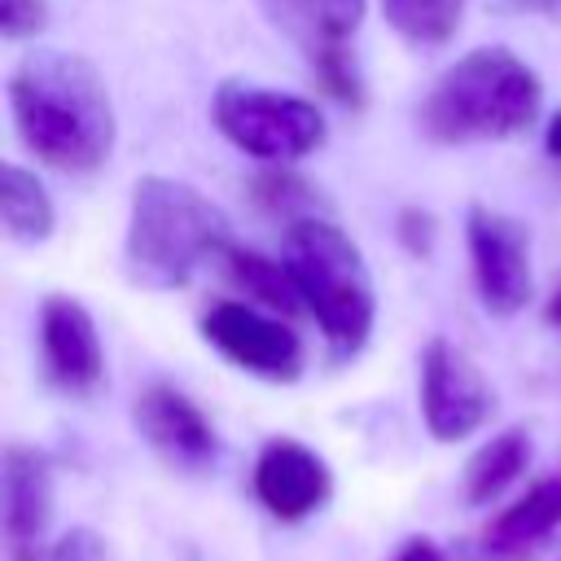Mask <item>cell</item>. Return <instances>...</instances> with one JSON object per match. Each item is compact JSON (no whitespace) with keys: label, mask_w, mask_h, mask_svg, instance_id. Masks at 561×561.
Masks as SVG:
<instances>
[{"label":"cell","mask_w":561,"mask_h":561,"mask_svg":"<svg viewBox=\"0 0 561 561\" xmlns=\"http://www.w3.org/2000/svg\"><path fill=\"white\" fill-rule=\"evenodd\" d=\"M9 114L35 162L66 175L105 167L118 140L105 75L66 48H31L9 70Z\"/></svg>","instance_id":"6da1fadb"},{"label":"cell","mask_w":561,"mask_h":561,"mask_svg":"<svg viewBox=\"0 0 561 561\" xmlns=\"http://www.w3.org/2000/svg\"><path fill=\"white\" fill-rule=\"evenodd\" d=\"M543 83L513 48H473L456 57L416 105V127L434 145L517 140L539 123Z\"/></svg>","instance_id":"7a4b0ae2"},{"label":"cell","mask_w":561,"mask_h":561,"mask_svg":"<svg viewBox=\"0 0 561 561\" xmlns=\"http://www.w3.org/2000/svg\"><path fill=\"white\" fill-rule=\"evenodd\" d=\"M232 245L228 215L188 180L140 175L127 206L123 267L140 289H180Z\"/></svg>","instance_id":"3957f363"},{"label":"cell","mask_w":561,"mask_h":561,"mask_svg":"<svg viewBox=\"0 0 561 561\" xmlns=\"http://www.w3.org/2000/svg\"><path fill=\"white\" fill-rule=\"evenodd\" d=\"M280 259L302 294V307L320 324L333 359H355L377 324V289L364 250L320 210L285 224Z\"/></svg>","instance_id":"277c9868"},{"label":"cell","mask_w":561,"mask_h":561,"mask_svg":"<svg viewBox=\"0 0 561 561\" xmlns=\"http://www.w3.org/2000/svg\"><path fill=\"white\" fill-rule=\"evenodd\" d=\"M210 123L228 145H237L245 158L267 167H289L316 153L329 136V123L316 101L276 92L263 83H241V79H228L215 88Z\"/></svg>","instance_id":"5b68a950"},{"label":"cell","mask_w":561,"mask_h":561,"mask_svg":"<svg viewBox=\"0 0 561 561\" xmlns=\"http://www.w3.org/2000/svg\"><path fill=\"white\" fill-rule=\"evenodd\" d=\"M197 329L206 346H215L228 364H237L259 381L289 386L307 368V346L294 333V324L280 320V311H267L241 298H219L202 311Z\"/></svg>","instance_id":"8992f818"},{"label":"cell","mask_w":561,"mask_h":561,"mask_svg":"<svg viewBox=\"0 0 561 561\" xmlns=\"http://www.w3.org/2000/svg\"><path fill=\"white\" fill-rule=\"evenodd\" d=\"M465 245H469V272H473L478 302L491 316H517L535 294L530 228L517 215H504L491 206H469Z\"/></svg>","instance_id":"52a82bcc"},{"label":"cell","mask_w":561,"mask_h":561,"mask_svg":"<svg viewBox=\"0 0 561 561\" xmlns=\"http://www.w3.org/2000/svg\"><path fill=\"white\" fill-rule=\"evenodd\" d=\"M421 421L434 443H465L491 421V386L478 364L447 337H430L421 351Z\"/></svg>","instance_id":"ba28073f"},{"label":"cell","mask_w":561,"mask_h":561,"mask_svg":"<svg viewBox=\"0 0 561 561\" xmlns=\"http://www.w3.org/2000/svg\"><path fill=\"white\" fill-rule=\"evenodd\" d=\"M39 364L44 377L70 399H92L105 386L101 329L79 298L48 294L39 302Z\"/></svg>","instance_id":"9c48e42d"},{"label":"cell","mask_w":561,"mask_h":561,"mask_svg":"<svg viewBox=\"0 0 561 561\" xmlns=\"http://www.w3.org/2000/svg\"><path fill=\"white\" fill-rule=\"evenodd\" d=\"M131 425L145 438V447L175 473H206L219 456V434L210 416L167 381H153L136 394Z\"/></svg>","instance_id":"30bf717a"},{"label":"cell","mask_w":561,"mask_h":561,"mask_svg":"<svg viewBox=\"0 0 561 561\" xmlns=\"http://www.w3.org/2000/svg\"><path fill=\"white\" fill-rule=\"evenodd\" d=\"M254 500L276 522H302L320 513L333 495V473L320 451L298 438H267L254 460Z\"/></svg>","instance_id":"8fae6325"},{"label":"cell","mask_w":561,"mask_h":561,"mask_svg":"<svg viewBox=\"0 0 561 561\" xmlns=\"http://www.w3.org/2000/svg\"><path fill=\"white\" fill-rule=\"evenodd\" d=\"M53 465L44 451L9 443L4 447V465H0V522H4V539L9 548H31L44 543V530L53 522Z\"/></svg>","instance_id":"7c38bea8"},{"label":"cell","mask_w":561,"mask_h":561,"mask_svg":"<svg viewBox=\"0 0 561 561\" xmlns=\"http://www.w3.org/2000/svg\"><path fill=\"white\" fill-rule=\"evenodd\" d=\"M263 18L307 53V61L346 48L364 22L368 0H259Z\"/></svg>","instance_id":"4fadbf2b"},{"label":"cell","mask_w":561,"mask_h":561,"mask_svg":"<svg viewBox=\"0 0 561 561\" xmlns=\"http://www.w3.org/2000/svg\"><path fill=\"white\" fill-rule=\"evenodd\" d=\"M557 526H561V478H543L486 526V552L500 557L526 552L530 543L548 539Z\"/></svg>","instance_id":"5bb4252c"},{"label":"cell","mask_w":561,"mask_h":561,"mask_svg":"<svg viewBox=\"0 0 561 561\" xmlns=\"http://www.w3.org/2000/svg\"><path fill=\"white\" fill-rule=\"evenodd\" d=\"M0 224H4V237L18 245H39L57 228V206L48 188L39 184L35 171L18 162L0 167Z\"/></svg>","instance_id":"9a60e30c"},{"label":"cell","mask_w":561,"mask_h":561,"mask_svg":"<svg viewBox=\"0 0 561 561\" xmlns=\"http://www.w3.org/2000/svg\"><path fill=\"white\" fill-rule=\"evenodd\" d=\"M530 469V434L522 425H508L500 430L495 438H486L473 460L465 465V500L473 508H486L495 504L522 473Z\"/></svg>","instance_id":"2e32d148"},{"label":"cell","mask_w":561,"mask_h":561,"mask_svg":"<svg viewBox=\"0 0 561 561\" xmlns=\"http://www.w3.org/2000/svg\"><path fill=\"white\" fill-rule=\"evenodd\" d=\"M219 259H224L232 285H237L245 298H254L259 307L280 311V316L302 311V294H298V285H294V276H289V267H285V259L276 263V259H263L259 250H245V245H228Z\"/></svg>","instance_id":"e0dca14e"},{"label":"cell","mask_w":561,"mask_h":561,"mask_svg":"<svg viewBox=\"0 0 561 561\" xmlns=\"http://www.w3.org/2000/svg\"><path fill=\"white\" fill-rule=\"evenodd\" d=\"M386 26L412 48H443L456 39L469 0H377Z\"/></svg>","instance_id":"ac0fdd59"},{"label":"cell","mask_w":561,"mask_h":561,"mask_svg":"<svg viewBox=\"0 0 561 561\" xmlns=\"http://www.w3.org/2000/svg\"><path fill=\"white\" fill-rule=\"evenodd\" d=\"M254 202H259L263 210L280 215V224L302 219V215H320V210H324V206H320V197H316V188H311L307 180H298V175L280 171V167H272L267 175H259V180H254Z\"/></svg>","instance_id":"d6986e66"},{"label":"cell","mask_w":561,"mask_h":561,"mask_svg":"<svg viewBox=\"0 0 561 561\" xmlns=\"http://www.w3.org/2000/svg\"><path fill=\"white\" fill-rule=\"evenodd\" d=\"M13 561H105V539L96 530H88V526H70L53 543L18 548Z\"/></svg>","instance_id":"ffe728a7"},{"label":"cell","mask_w":561,"mask_h":561,"mask_svg":"<svg viewBox=\"0 0 561 561\" xmlns=\"http://www.w3.org/2000/svg\"><path fill=\"white\" fill-rule=\"evenodd\" d=\"M311 70H316V79H320L342 105H359V101H364V83H359V70H355L351 48H333V53L316 57Z\"/></svg>","instance_id":"44dd1931"},{"label":"cell","mask_w":561,"mask_h":561,"mask_svg":"<svg viewBox=\"0 0 561 561\" xmlns=\"http://www.w3.org/2000/svg\"><path fill=\"white\" fill-rule=\"evenodd\" d=\"M48 22V0H0V35L31 39Z\"/></svg>","instance_id":"7402d4cb"},{"label":"cell","mask_w":561,"mask_h":561,"mask_svg":"<svg viewBox=\"0 0 561 561\" xmlns=\"http://www.w3.org/2000/svg\"><path fill=\"white\" fill-rule=\"evenodd\" d=\"M399 237L412 254H430V241H434V219L425 210H403L399 215Z\"/></svg>","instance_id":"603a6c76"},{"label":"cell","mask_w":561,"mask_h":561,"mask_svg":"<svg viewBox=\"0 0 561 561\" xmlns=\"http://www.w3.org/2000/svg\"><path fill=\"white\" fill-rule=\"evenodd\" d=\"M394 561H443V552H438V543H430V539H408V543L394 552Z\"/></svg>","instance_id":"cb8c5ba5"},{"label":"cell","mask_w":561,"mask_h":561,"mask_svg":"<svg viewBox=\"0 0 561 561\" xmlns=\"http://www.w3.org/2000/svg\"><path fill=\"white\" fill-rule=\"evenodd\" d=\"M543 149H548V158L561 167V110L543 123Z\"/></svg>","instance_id":"d4e9b609"},{"label":"cell","mask_w":561,"mask_h":561,"mask_svg":"<svg viewBox=\"0 0 561 561\" xmlns=\"http://www.w3.org/2000/svg\"><path fill=\"white\" fill-rule=\"evenodd\" d=\"M548 324H557L561 329V289L552 294V302H548Z\"/></svg>","instance_id":"484cf974"},{"label":"cell","mask_w":561,"mask_h":561,"mask_svg":"<svg viewBox=\"0 0 561 561\" xmlns=\"http://www.w3.org/2000/svg\"><path fill=\"white\" fill-rule=\"evenodd\" d=\"M539 4L548 9V18H552V22H561V0H539Z\"/></svg>","instance_id":"4316f807"},{"label":"cell","mask_w":561,"mask_h":561,"mask_svg":"<svg viewBox=\"0 0 561 561\" xmlns=\"http://www.w3.org/2000/svg\"><path fill=\"white\" fill-rule=\"evenodd\" d=\"M526 4H539V0H526Z\"/></svg>","instance_id":"83f0119b"}]
</instances>
